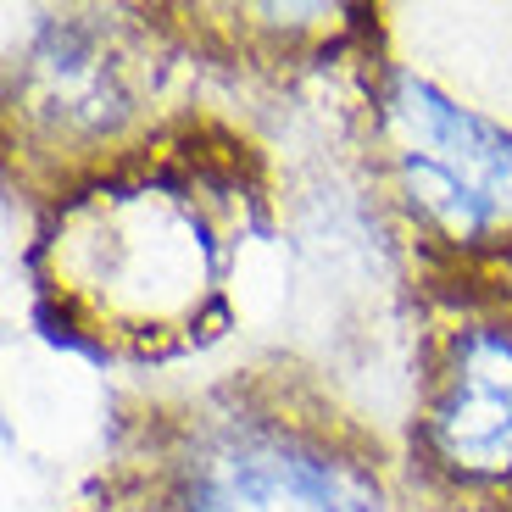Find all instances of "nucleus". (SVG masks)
I'll list each match as a JSON object with an SVG mask.
<instances>
[{"label":"nucleus","instance_id":"3","mask_svg":"<svg viewBox=\"0 0 512 512\" xmlns=\"http://www.w3.org/2000/svg\"><path fill=\"white\" fill-rule=\"evenodd\" d=\"M190 512H384L368 479L284 435L229 440L195 468Z\"/></svg>","mask_w":512,"mask_h":512},{"label":"nucleus","instance_id":"2","mask_svg":"<svg viewBox=\"0 0 512 512\" xmlns=\"http://www.w3.org/2000/svg\"><path fill=\"white\" fill-rule=\"evenodd\" d=\"M78 251H84V279L101 290V301L134 312L140 323L179 318L212 279V245L201 218L184 212L173 195L106 201L84 223Z\"/></svg>","mask_w":512,"mask_h":512},{"label":"nucleus","instance_id":"1","mask_svg":"<svg viewBox=\"0 0 512 512\" xmlns=\"http://www.w3.org/2000/svg\"><path fill=\"white\" fill-rule=\"evenodd\" d=\"M396 167L412 206L446 229L451 240H479L496 223H512V134L451 95H440L429 78L401 73L384 101Z\"/></svg>","mask_w":512,"mask_h":512},{"label":"nucleus","instance_id":"4","mask_svg":"<svg viewBox=\"0 0 512 512\" xmlns=\"http://www.w3.org/2000/svg\"><path fill=\"white\" fill-rule=\"evenodd\" d=\"M429 440L440 462L468 479L512 474V329L474 323L451 340L440 396L429 412Z\"/></svg>","mask_w":512,"mask_h":512}]
</instances>
